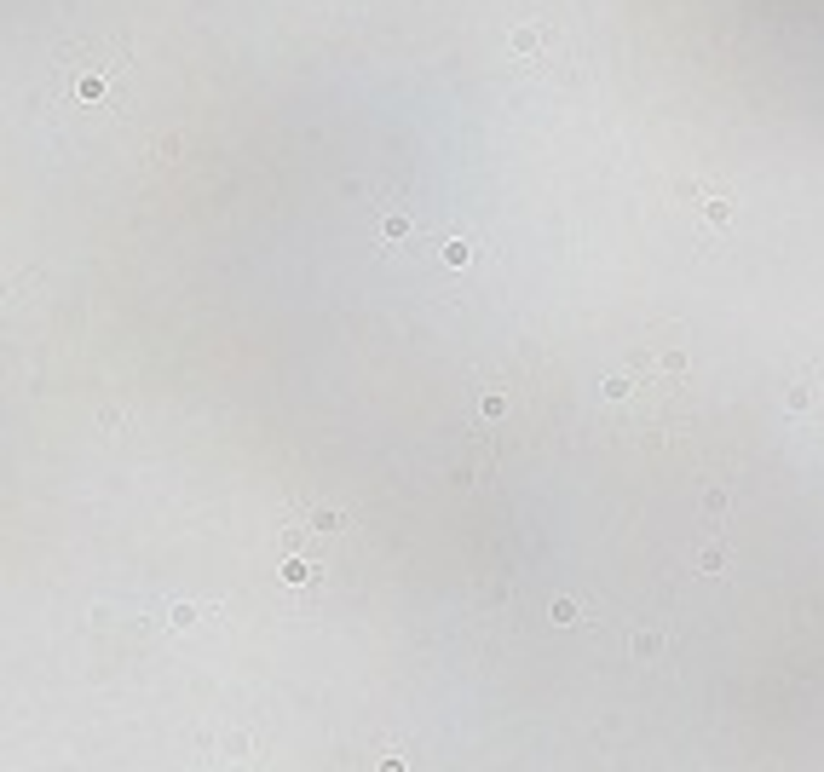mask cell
Segmentation results:
<instances>
[{
    "instance_id": "cell-1",
    "label": "cell",
    "mask_w": 824,
    "mask_h": 772,
    "mask_svg": "<svg viewBox=\"0 0 824 772\" xmlns=\"http://www.w3.org/2000/svg\"><path fill=\"white\" fill-rule=\"evenodd\" d=\"M508 46H513L519 58H536V52H542V29H513V41H508Z\"/></svg>"
},
{
    "instance_id": "cell-2",
    "label": "cell",
    "mask_w": 824,
    "mask_h": 772,
    "mask_svg": "<svg viewBox=\"0 0 824 772\" xmlns=\"http://www.w3.org/2000/svg\"><path fill=\"white\" fill-rule=\"evenodd\" d=\"M657 651H663V634H634V657L640 663H652Z\"/></svg>"
},
{
    "instance_id": "cell-3",
    "label": "cell",
    "mask_w": 824,
    "mask_h": 772,
    "mask_svg": "<svg viewBox=\"0 0 824 772\" xmlns=\"http://www.w3.org/2000/svg\"><path fill=\"white\" fill-rule=\"evenodd\" d=\"M703 219H709V225H726V219H732V207H726V196H709V202H703Z\"/></svg>"
},
{
    "instance_id": "cell-4",
    "label": "cell",
    "mask_w": 824,
    "mask_h": 772,
    "mask_svg": "<svg viewBox=\"0 0 824 772\" xmlns=\"http://www.w3.org/2000/svg\"><path fill=\"white\" fill-rule=\"evenodd\" d=\"M502 409H508V398H502V392H484V398H479V415H484V421H496Z\"/></svg>"
},
{
    "instance_id": "cell-5",
    "label": "cell",
    "mask_w": 824,
    "mask_h": 772,
    "mask_svg": "<svg viewBox=\"0 0 824 772\" xmlns=\"http://www.w3.org/2000/svg\"><path fill=\"white\" fill-rule=\"evenodd\" d=\"M283 576H288V582H317V571L305 565V559H288V565H283Z\"/></svg>"
},
{
    "instance_id": "cell-6",
    "label": "cell",
    "mask_w": 824,
    "mask_h": 772,
    "mask_svg": "<svg viewBox=\"0 0 824 772\" xmlns=\"http://www.w3.org/2000/svg\"><path fill=\"white\" fill-rule=\"evenodd\" d=\"M807 404H813V386H807V380H796V386H790V409H796V415H801Z\"/></svg>"
},
{
    "instance_id": "cell-7",
    "label": "cell",
    "mask_w": 824,
    "mask_h": 772,
    "mask_svg": "<svg viewBox=\"0 0 824 772\" xmlns=\"http://www.w3.org/2000/svg\"><path fill=\"white\" fill-rule=\"evenodd\" d=\"M381 236H386V243H398V236H410V219H403V214H392V219L381 225Z\"/></svg>"
},
{
    "instance_id": "cell-8",
    "label": "cell",
    "mask_w": 824,
    "mask_h": 772,
    "mask_svg": "<svg viewBox=\"0 0 824 772\" xmlns=\"http://www.w3.org/2000/svg\"><path fill=\"white\" fill-rule=\"evenodd\" d=\"M312 530H341V513H334V507H317V513H312Z\"/></svg>"
},
{
    "instance_id": "cell-9",
    "label": "cell",
    "mask_w": 824,
    "mask_h": 772,
    "mask_svg": "<svg viewBox=\"0 0 824 772\" xmlns=\"http://www.w3.org/2000/svg\"><path fill=\"white\" fill-rule=\"evenodd\" d=\"M467 260H473V248H467V243H444V265H467Z\"/></svg>"
},
{
    "instance_id": "cell-10",
    "label": "cell",
    "mask_w": 824,
    "mask_h": 772,
    "mask_svg": "<svg viewBox=\"0 0 824 772\" xmlns=\"http://www.w3.org/2000/svg\"><path fill=\"white\" fill-rule=\"evenodd\" d=\"M721 565H726V553H721V548H703V553H698V571H709V576H715Z\"/></svg>"
},
{
    "instance_id": "cell-11",
    "label": "cell",
    "mask_w": 824,
    "mask_h": 772,
    "mask_svg": "<svg viewBox=\"0 0 824 772\" xmlns=\"http://www.w3.org/2000/svg\"><path fill=\"white\" fill-rule=\"evenodd\" d=\"M703 513H709V519H721V513H726V490H709V496H703Z\"/></svg>"
},
{
    "instance_id": "cell-12",
    "label": "cell",
    "mask_w": 824,
    "mask_h": 772,
    "mask_svg": "<svg viewBox=\"0 0 824 772\" xmlns=\"http://www.w3.org/2000/svg\"><path fill=\"white\" fill-rule=\"evenodd\" d=\"M168 622H173V629H190V622H197V611H190V605H173Z\"/></svg>"
},
{
    "instance_id": "cell-13",
    "label": "cell",
    "mask_w": 824,
    "mask_h": 772,
    "mask_svg": "<svg viewBox=\"0 0 824 772\" xmlns=\"http://www.w3.org/2000/svg\"><path fill=\"white\" fill-rule=\"evenodd\" d=\"M674 196H686V202H698V207L709 202V196H703V190H698V185H692V179H681V185H674Z\"/></svg>"
},
{
    "instance_id": "cell-14",
    "label": "cell",
    "mask_w": 824,
    "mask_h": 772,
    "mask_svg": "<svg viewBox=\"0 0 824 772\" xmlns=\"http://www.w3.org/2000/svg\"><path fill=\"white\" fill-rule=\"evenodd\" d=\"M554 622H576V605L571 600H554Z\"/></svg>"
},
{
    "instance_id": "cell-15",
    "label": "cell",
    "mask_w": 824,
    "mask_h": 772,
    "mask_svg": "<svg viewBox=\"0 0 824 772\" xmlns=\"http://www.w3.org/2000/svg\"><path fill=\"white\" fill-rule=\"evenodd\" d=\"M381 772H403V761H398V755H386V761H381Z\"/></svg>"
}]
</instances>
